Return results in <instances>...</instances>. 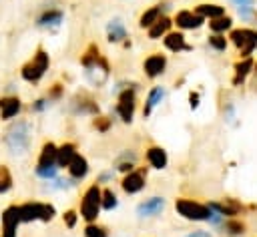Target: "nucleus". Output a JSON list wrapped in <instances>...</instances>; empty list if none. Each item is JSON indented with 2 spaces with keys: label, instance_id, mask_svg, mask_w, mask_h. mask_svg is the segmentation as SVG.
I'll return each mask as SVG.
<instances>
[{
  "label": "nucleus",
  "instance_id": "f257e3e1",
  "mask_svg": "<svg viewBox=\"0 0 257 237\" xmlns=\"http://www.w3.org/2000/svg\"><path fill=\"white\" fill-rule=\"evenodd\" d=\"M32 137H34V125L30 118H14L6 125L2 133V145L6 153L14 159L24 157L30 147H32Z\"/></svg>",
  "mask_w": 257,
  "mask_h": 237
},
{
  "label": "nucleus",
  "instance_id": "f03ea898",
  "mask_svg": "<svg viewBox=\"0 0 257 237\" xmlns=\"http://www.w3.org/2000/svg\"><path fill=\"white\" fill-rule=\"evenodd\" d=\"M48 68H50V56H48V52L44 50V46H36L34 54L20 66V78L24 82L36 86L44 78V74L48 72Z\"/></svg>",
  "mask_w": 257,
  "mask_h": 237
},
{
  "label": "nucleus",
  "instance_id": "7ed1b4c3",
  "mask_svg": "<svg viewBox=\"0 0 257 237\" xmlns=\"http://www.w3.org/2000/svg\"><path fill=\"white\" fill-rule=\"evenodd\" d=\"M102 211V187L98 183H90L78 203V215L84 223H96Z\"/></svg>",
  "mask_w": 257,
  "mask_h": 237
},
{
  "label": "nucleus",
  "instance_id": "20e7f679",
  "mask_svg": "<svg viewBox=\"0 0 257 237\" xmlns=\"http://www.w3.org/2000/svg\"><path fill=\"white\" fill-rule=\"evenodd\" d=\"M175 213L181 219L193 221V223L209 221V217H211L209 205L207 203H201L197 199H191V197H177L175 199Z\"/></svg>",
  "mask_w": 257,
  "mask_h": 237
},
{
  "label": "nucleus",
  "instance_id": "39448f33",
  "mask_svg": "<svg viewBox=\"0 0 257 237\" xmlns=\"http://www.w3.org/2000/svg\"><path fill=\"white\" fill-rule=\"evenodd\" d=\"M137 110V84L135 82H126L124 88H120L116 92V104H114V112L122 123H133Z\"/></svg>",
  "mask_w": 257,
  "mask_h": 237
},
{
  "label": "nucleus",
  "instance_id": "423d86ee",
  "mask_svg": "<svg viewBox=\"0 0 257 237\" xmlns=\"http://www.w3.org/2000/svg\"><path fill=\"white\" fill-rule=\"evenodd\" d=\"M227 38L239 50V58L251 56L255 52V48H257V30L255 28H249V26L231 28Z\"/></svg>",
  "mask_w": 257,
  "mask_h": 237
},
{
  "label": "nucleus",
  "instance_id": "0eeeda50",
  "mask_svg": "<svg viewBox=\"0 0 257 237\" xmlns=\"http://www.w3.org/2000/svg\"><path fill=\"white\" fill-rule=\"evenodd\" d=\"M70 112L72 114H82V116H96L98 114V102H96V98L90 94V92H86V90H78L72 98H70Z\"/></svg>",
  "mask_w": 257,
  "mask_h": 237
},
{
  "label": "nucleus",
  "instance_id": "6e6552de",
  "mask_svg": "<svg viewBox=\"0 0 257 237\" xmlns=\"http://www.w3.org/2000/svg\"><path fill=\"white\" fill-rule=\"evenodd\" d=\"M145 187H147V167H137L131 173L122 175L120 179V189L126 195H137Z\"/></svg>",
  "mask_w": 257,
  "mask_h": 237
},
{
  "label": "nucleus",
  "instance_id": "1a4fd4ad",
  "mask_svg": "<svg viewBox=\"0 0 257 237\" xmlns=\"http://www.w3.org/2000/svg\"><path fill=\"white\" fill-rule=\"evenodd\" d=\"M207 20L201 16V14H197L193 8H181V10H177L175 14H173V24L179 28V30H199L203 24H205Z\"/></svg>",
  "mask_w": 257,
  "mask_h": 237
},
{
  "label": "nucleus",
  "instance_id": "9d476101",
  "mask_svg": "<svg viewBox=\"0 0 257 237\" xmlns=\"http://www.w3.org/2000/svg\"><path fill=\"white\" fill-rule=\"evenodd\" d=\"M167 64H169L167 54H163V52H151V54L145 56V60H143L141 66H143V74H145L149 80H155V78H159L161 74H165Z\"/></svg>",
  "mask_w": 257,
  "mask_h": 237
},
{
  "label": "nucleus",
  "instance_id": "9b49d317",
  "mask_svg": "<svg viewBox=\"0 0 257 237\" xmlns=\"http://www.w3.org/2000/svg\"><path fill=\"white\" fill-rule=\"evenodd\" d=\"M167 207V199L165 197H159V195H153L149 199H143L137 207H135V215L139 219H153V217H159L163 215Z\"/></svg>",
  "mask_w": 257,
  "mask_h": 237
},
{
  "label": "nucleus",
  "instance_id": "f8f14e48",
  "mask_svg": "<svg viewBox=\"0 0 257 237\" xmlns=\"http://www.w3.org/2000/svg\"><path fill=\"white\" fill-rule=\"evenodd\" d=\"M20 227V215L18 205L12 203L0 213V237H16Z\"/></svg>",
  "mask_w": 257,
  "mask_h": 237
},
{
  "label": "nucleus",
  "instance_id": "ddd939ff",
  "mask_svg": "<svg viewBox=\"0 0 257 237\" xmlns=\"http://www.w3.org/2000/svg\"><path fill=\"white\" fill-rule=\"evenodd\" d=\"M64 20V10L58 8V6H48V8H42L36 18H34V24L38 28H44V30H54L62 24Z\"/></svg>",
  "mask_w": 257,
  "mask_h": 237
},
{
  "label": "nucleus",
  "instance_id": "4468645a",
  "mask_svg": "<svg viewBox=\"0 0 257 237\" xmlns=\"http://www.w3.org/2000/svg\"><path fill=\"white\" fill-rule=\"evenodd\" d=\"M22 108H24V104H22L20 96H16V94L0 96V121H6V123L14 121L22 112Z\"/></svg>",
  "mask_w": 257,
  "mask_h": 237
},
{
  "label": "nucleus",
  "instance_id": "2eb2a0df",
  "mask_svg": "<svg viewBox=\"0 0 257 237\" xmlns=\"http://www.w3.org/2000/svg\"><path fill=\"white\" fill-rule=\"evenodd\" d=\"M163 46L173 52V54H179V52H191L193 46L187 44V38H185V32L183 30H171L163 36Z\"/></svg>",
  "mask_w": 257,
  "mask_h": 237
},
{
  "label": "nucleus",
  "instance_id": "dca6fc26",
  "mask_svg": "<svg viewBox=\"0 0 257 237\" xmlns=\"http://www.w3.org/2000/svg\"><path fill=\"white\" fill-rule=\"evenodd\" d=\"M145 163H147L151 169H157V171L167 169V165H169V155H167L165 147L155 145V143L149 145V147L145 149Z\"/></svg>",
  "mask_w": 257,
  "mask_h": 237
},
{
  "label": "nucleus",
  "instance_id": "f3484780",
  "mask_svg": "<svg viewBox=\"0 0 257 237\" xmlns=\"http://www.w3.org/2000/svg\"><path fill=\"white\" fill-rule=\"evenodd\" d=\"M169 6H171L169 2L161 0V2H157V4H153V6H149V8H145V10L139 14V20H137L139 28H143V30L151 28V26H153L161 16H163V10H165V8H169Z\"/></svg>",
  "mask_w": 257,
  "mask_h": 237
},
{
  "label": "nucleus",
  "instance_id": "a211bd4d",
  "mask_svg": "<svg viewBox=\"0 0 257 237\" xmlns=\"http://www.w3.org/2000/svg\"><path fill=\"white\" fill-rule=\"evenodd\" d=\"M106 40L110 44H124L128 40V28L120 18H112L106 24Z\"/></svg>",
  "mask_w": 257,
  "mask_h": 237
},
{
  "label": "nucleus",
  "instance_id": "6ab92c4d",
  "mask_svg": "<svg viewBox=\"0 0 257 237\" xmlns=\"http://www.w3.org/2000/svg\"><path fill=\"white\" fill-rule=\"evenodd\" d=\"M42 209H44V203H42V201H24V203H20V205H18L20 223H34V221H40Z\"/></svg>",
  "mask_w": 257,
  "mask_h": 237
},
{
  "label": "nucleus",
  "instance_id": "aec40b11",
  "mask_svg": "<svg viewBox=\"0 0 257 237\" xmlns=\"http://www.w3.org/2000/svg\"><path fill=\"white\" fill-rule=\"evenodd\" d=\"M56 149L58 145L52 143V141H44L40 151H38V157H36V165L34 169H42V167H54L56 165ZM58 167V165H56Z\"/></svg>",
  "mask_w": 257,
  "mask_h": 237
},
{
  "label": "nucleus",
  "instance_id": "412c9836",
  "mask_svg": "<svg viewBox=\"0 0 257 237\" xmlns=\"http://www.w3.org/2000/svg\"><path fill=\"white\" fill-rule=\"evenodd\" d=\"M165 94H167V90H165V86H161V84L153 86V88L147 92V98H145V104H143V118H149V116L153 114V110L165 100Z\"/></svg>",
  "mask_w": 257,
  "mask_h": 237
},
{
  "label": "nucleus",
  "instance_id": "4be33fe9",
  "mask_svg": "<svg viewBox=\"0 0 257 237\" xmlns=\"http://www.w3.org/2000/svg\"><path fill=\"white\" fill-rule=\"evenodd\" d=\"M66 173H68L70 179H74L76 183H80V181L86 179V175L90 173V163H88V159L78 153V155L72 159V163L66 167Z\"/></svg>",
  "mask_w": 257,
  "mask_h": 237
},
{
  "label": "nucleus",
  "instance_id": "5701e85b",
  "mask_svg": "<svg viewBox=\"0 0 257 237\" xmlns=\"http://www.w3.org/2000/svg\"><path fill=\"white\" fill-rule=\"evenodd\" d=\"M253 66H255V60L251 58V56H247V58H239L235 64H233V86H241L245 80H247V76L253 72Z\"/></svg>",
  "mask_w": 257,
  "mask_h": 237
},
{
  "label": "nucleus",
  "instance_id": "b1692460",
  "mask_svg": "<svg viewBox=\"0 0 257 237\" xmlns=\"http://www.w3.org/2000/svg\"><path fill=\"white\" fill-rule=\"evenodd\" d=\"M76 155H78V147H76L74 141L60 143L58 149H56V165H58V169H66Z\"/></svg>",
  "mask_w": 257,
  "mask_h": 237
},
{
  "label": "nucleus",
  "instance_id": "393cba45",
  "mask_svg": "<svg viewBox=\"0 0 257 237\" xmlns=\"http://www.w3.org/2000/svg\"><path fill=\"white\" fill-rule=\"evenodd\" d=\"M171 28H173V18L163 14L151 28H147V36H149V40H161L167 32H171Z\"/></svg>",
  "mask_w": 257,
  "mask_h": 237
},
{
  "label": "nucleus",
  "instance_id": "a878e982",
  "mask_svg": "<svg viewBox=\"0 0 257 237\" xmlns=\"http://www.w3.org/2000/svg\"><path fill=\"white\" fill-rule=\"evenodd\" d=\"M133 169H137V153H135L133 149H126V151H122V153L116 157V161H114V171L126 175V173H131Z\"/></svg>",
  "mask_w": 257,
  "mask_h": 237
},
{
  "label": "nucleus",
  "instance_id": "bb28decb",
  "mask_svg": "<svg viewBox=\"0 0 257 237\" xmlns=\"http://www.w3.org/2000/svg\"><path fill=\"white\" fill-rule=\"evenodd\" d=\"M193 10H195L197 14H201L205 20H213V18H219V16L227 14V12H225V6L215 4V2H199Z\"/></svg>",
  "mask_w": 257,
  "mask_h": 237
},
{
  "label": "nucleus",
  "instance_id": "cd10ccee",
  "mask_svg": "<svg viewBox=\"0 0 257 237\" xmlns=\"http://www.w3.org/2000/svg\"><path fill=\"white\" fill-rule=\"evenodd\" d=\"M219 229H221V233H225V235H229V237H239V235H245V233H247V225H245V221H241L239 217L225 219Z\"/></svg>",
  "mask_w": 257,
  "mask_h": 237
},
{
  "label": "nucleus",
  "instance_id": "c85d7f7f",
  "mask_svg": "<svg viewBox=\"0 0 257 237\" xmlns=\"http://www.w3.org/2000/svg\"><path fill=\"white\" fill-rule=\"evenodd\" d=\"M100 56H102L100 46H98L96 42H90V44L84 48V52L80 54V66H82V68H90V66H94V64L98 62Z\"/></svg>",
  "mask_w": 257,
  "mask_h": 237
},
{
  "label": "nucleus",
  "instance_id": "c756f323",
  "mask_svg": "<svg viewBox=\"0 0 257 237\" xmlns=\"http://www.w3.org/2000/svg\"><path fill=\"white\" fill-rule=\"evenodd\" d=\"M231 28H233V18H231L229 14H223V16H219V18L209 20V30L215 32V34H225V32H229Z\"/></svg>",
  "mask_w": 257,
  "mask_h": 237
},
{
  "label": "nucleus",
  "instance_id": "7c9ffc66",
  "mask_svg": "<svg viewBox=\"0 0 257 237\" xmlns=\"http://www.w3.org/2000/svg\"><path fill=\"white\" fill-rule=\"evenodd\" d=\"M207 44H209V48H213L215 52H225L227 46H229V38H227L225 34H215V32H211V34L207 36Z\"/></svg>",
  "mask_w": 257,
  "mask_h": 237
},
{
  "label": "nucleus",
  "instance_id": "2f4dec72",
  "mask_svg": "<svg viewBox=\"0 0 257 237\" xmlns=\"http://www.w3.org/2000/svg\"><path fill=\"white\" fill-rule=\"evenodd\" d=\"M84 237H110V231L106 225H100L98 221L96 223H86L84 225Z\"/></svg>",
  "mask_w": 257,
  "mask_h": 237
},
{
  "label": "nucleus",
  "instance_id": "473e14b6",
  "mask_svg": "<svg viewBox=\"0 0 257 237\" xmlns=\"http://www.w3.org/2000/svg\"><path fill=\"white\" fill-rule=\"evenodd\" d=\"M14 185V179H12V173L8 169V165L0 163V195H6Z\"/></svg>",
  "mask_w": 257,
  "mask_h": 237
},
{
  "label": "nucleus",
  "instance_id": "72a5a7b5",
  "mask_svg": "<svg viewBox=\"0 0 257 237\" xmlns=\"http://www.w3.org/2000/svg\"><path fill=\"white\" fill-rule=\"evenodd\" d=\"M118 207V197L110 187H102V209L104 211H114Z\"/></svg>",
  "mask_w": 257,
  "mask_h": 237
},
{
  "label": "nucleus",
  "instance_id": "f704fd0d",
  "mask_svg": "<svg viewBox=\"0 0 257 237\" xmlns=\"http://www.w3.org/2000/svg\"><path fill=\"white\" fill-rule=\"evenodd\" d=\"M110 127H112V118H110V116L96 114V116L92 118V129H96V131L102 133V135H106V133L110 131Z\"/></svg>",
  "mask_w": 257,
  "mask_h": 237
},
{
  "label": "nucleus",
  "instance_id": "c9c22d12",
  "mask_svg": "<svg viewBox=\"0 0 257 237\" xmlns=\"http://www.w3.org/2000/svg\"><path fill=\"white\" fill-rule=\"evenodd\" d=\"M62 96H64V84H62V82H54V84L48 86L46 98H48L50 102H58Z\"/></svg>",
  "mask_w": 257,
  "mask_h": 237
},
{
  "label": "nucleus",
  "instance_id": "e433bc0d",
  "mask_svg": "<svg viewBox=\"0 0 257 237\" xmlns=\"http://www.w3.org/2000/svg\"><path fill=\"white\" fill-rule=\"evenodd\" d=\"M78 219H80V215H78L76 209H66V211L62 213V221H64V225H66L68 229H76Z\"/></svg>",
  "mask_w": 257,
  "mask_h": 237
},
{
  "label": "nucleus",
  "instance_id": "4c0bfd02",
  "mask_svg": "<svg viewBox=\"0 0 257 237\" xmlns=\"http://www.w3.org/2000/svg\"><path fill=\"white\" fill-rule=\"evenodd\" d=\"M48 106H50V100H48L46 96H40V98L32 100L28 108H30V112H32V114H38V112H44Z\"/></svg>",
  "mask_w": 257,
  "mask_h": 237
},
{
  "label": "nucleus",
  "instance_id": "58836bf2",
  "mask_svg": "<svg viewBox=\"0 0 257 237\" xmlns=\"http://www.w3.org/2000/svg\"><path fill=\"white\" fill-rule=\"evenodd\" d=\"M112 181H114V169L98 173V175H96V181H94V183H98L100 187H108V183H112Z\"/></svg>",
  "mask_w": 257,
  "mask_h": 237
},
{
  "label": "nucleus",
  "instance_id": "ea45409f",
  "mask_svg": "<svg viewBox=\"0 0 257 237\" xmlns=\"http://www.w3.org/2000/svg\"><path fill=\"white\" fill-rule=\"evenodd\" d=\"M54 217H56V207H54L52 203H44V209H42V217H40V221H42V223H50Z\"/></svg>",
  "mask_w": 257,
  "mask_h": 237
},
{
  "label": "nucleus",
  "instance_id": "a19ab883",
  "mask_svg": "<svg viewBox=\"0 0 257 237\" xmlns=\"http://www.w3.org/2000/svg\"><path fill=\"white\" fill-rule=\"evenodd\" d=\"M189 106L191 108L199 106V92H189Z\"/></svg>",
  "mask_w": 257,
  "mask_h": 237
},
{
  "label": "nucleus",
  "instance_id": "79ce46f5",
  "mask_svg": "<svg viewBox=\"0 0 257 237\" xmlns=\"http://www.w3.org/2000/svg\"><path fill=\"white\" fill-rule=\"evenodd\" d=\"M185 237H213L209 231H203V229H197V231H193V233H187Z\"/></svg>",
  "mask_w": 257,
  "mask_h": 237
},
{
  "label": "nucleus",
  "instance_id": "37998d69",
  "mask_svg": "<svg viewBox=\"0 0 257 237\" xmlns=\"http://www.w3.org/2000/svg\"><path fill=\"white\" fill-rule=\"evenodd\" d=\"M231 2H233L237 8H239V6H251V4H253V0H231Z\"/></svg>",
  "mask_w": 257,
  "mask_h": 237
},
{
  "label": "nucleus",
  "instance_id": "c03bdc74",
  "mask_svg": "<svg viewBox=\"0 0 257 237\" xmlns=\"http://www.w3.org/2000/svg\"><path fill=\"white\" fill-rule=\"evenodd\" d=\"M253 72H255V74H257V62H255V66H253Z\"/></svg>",
  "mask_w": 257,
  "mask_h": 237
}]
</instances>
